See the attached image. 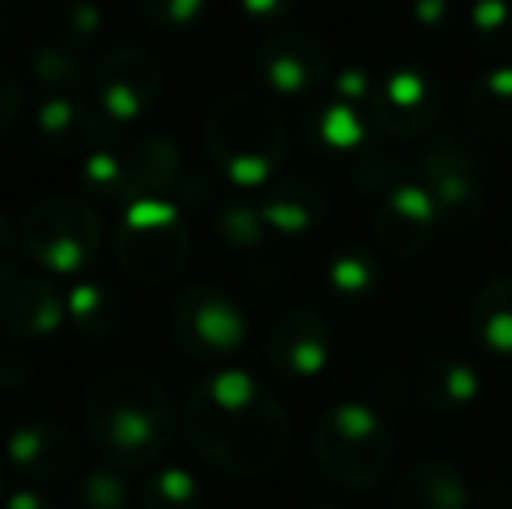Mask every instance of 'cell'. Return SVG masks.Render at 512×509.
Segmentation results:
<instances>
[{"instance_id":"cell-43","label":"cell","mask_w":512,"mask_h":509,"mask_svg":"<svg viewBox=\"0 0 512 509\" xmlns=\"http://www.w3.org/2000/svg\"><path fill=\"white\" fill-rule=\"evenodd\" d=\"M0 499H4V464H0Z\"/></svg>"},{"instance_id":"cell-8","label":"cell","mask_w":512,"mask_h":509,"mask_svg":"<svg viewBox=\"0 0 512 509\" xmlns=\"http://www.w3.org/2000/svg\"><path fill=\"white\" fill-rule=\"evenodd\" d=\"M418 175L432 196L439 224L467 231L485 213V192L478 178V157L457 140H429L418 150Z\"/></svg>"},{"instance_id":"cell-27","label":"cell","mask_w":512,"mask_h":509,"mask_svg":"<svg viewBox=\"0 0 512 509\" xmlns=\"http://www.w3.org/2000/svg\"><path fill=\"white\" fill-rule=\"evenodd\" d=\"M81 189L91 199H102V203H133V182H129L126 157H122V143H105V147L84 154L81 164Z\"/></svg>"},{"instance_id":"cell-31","label":"cell","mask_w":512,"mask_h":509,"mask_svg":"<svg viewBox=\"0 0 512 509\" xmlns=\"http://www.w3.org/2000/svg\"><path fill=\"white\" fill-rule=\"evenodd\" d=\"M136 496L129 489V482L122 478V471L108 468H88L77 478L74 489V509H133Z\"/></svg>"},{"instance_id":"cell-36","label":"cell","mask_w":512,"mask_h":509,"mask_svg":"<svg viewBox=\"0 0 512 509\" xmlns=\"http://www.w3.org/2000/svg\"><path fill=\"white\" fill-rule=\"evenodd\" d=\"M241 14L251 21V25H283L293 14V0H241Z\"/></svg>"},{"instance_id":"cell-2","label":"cell","mask_w":512,"mask_h":509,"mask_svg":"<svg viewBox=\"0 0 512 509\" xmlns=\"http://www.w3.org/2000/svg\"><path fill=\"white\" fill-rule=\"evenodd\" d=\"M84 433L115 471L150 468L175 440V408L154 377L112 370L84 394Z\"/></svg>"},{"instance_id":"cell-7","label":"cell","mask_w":512,"mask_h":509,"mask_svg":"<svg viewBox=\"0 0 512 509\" xmlns=\"http://www.w3.org/2000/svg\"><path fill=\"white\" fill-rule=\"evenodd\" d=\"M171 339L199 363L230 360L248 342V314L220 286H189L171 307Z\"/></svg>"},{"instance_id":"cell-34","label":"cell","mask_w":512,"mask_h":509,"mask_svg":"<svg viewBox=\"0 0 512 509\" xmlns=\"http://www.w3.org/2000/svg\"><path fill=\"white\" fill-rule=\"evenodd\" d=\"M352 178H356V185L363 192H391L398 182V168H394L391 157L377 154V150L366 147L363 157H359V164L352 168Z\"/></svg>"},{"instance_id":"cell-28","label":"cell","mask_w":512,"mask_h":509,"mask_svg":"<svg viewBox=\"0 0 512 509\" xmlns=\"http://www.w3.org/2000/svg\"><path fill=\"white\" fill-rule=\"evenodd\" d=\"M206 496L199 478L182 464H164L136 492V509H203Z\"/></svg>"},{"instance_id":"cell-20","label":"cell","mask_w":512,"mask_h":509,"mask_svg":"<svg viewBox=\"0 0 512 509\" xmlns=\"http://www.w3.org/2000/svg\"><path fill=\"white\" fill-rule=\"evenodd\" d=\"M471 489L450 461H418L394 489V509H467Z\"/></svg>"},{"instance_id":"cell-38","label":"cell","mask_w":512,"mask_h":509,"mask_svg":"<svg viewBox=\"0 0 512 509\" xmlns=\"http://www.w3.org/2000/svg\"><path fill=\"white\" fill-rule=\"evenodd\" d=\"M18 109H21V84H18V77H14L11 70L0 67V133L14 123Z\"/></svg>"},{"instance_id":"cell-9","label":"cell","mask_w":512,"mask_h":509,"mask_svg":"<svg viewBox=\"0 0 512 509\" xmlns=\"http://www.w3.org/2000/svg\"><path fill=\"white\" fill-rule=\"evenodd\" d=\"M439 112H443V81L415 63L377 77V88L366 105L373 129H380L384 136H398V140L429 133Z\"/></svg>"},{"instance_id":"cell-33","label":"cell","mask_w":512,"mask_h":509,"mask_svg":"<svg viewBox=\"0 0 512 509\" xmlns=\"http://www.w3.org/2000/svg\"><path fill=\"white\" fill-rule=\"evenodd\" d=\"M140 18L161 32H185L206 18L209 0H133Z\"/></svg>"},{"instance_id":"cell-10","label":"cell","mask_w":512,"mask_h":509,"mask_svg":"<svg viewBox=\"0 0 512 509\" xmlns=\"http://www.w3.org/2000/svg\"><path fill=\"white\" fill-rule=\"evenodd\" d=\"M91 91L108 123H136L161 102V63L140 46L108 49L91 74Z\"/></svg>"},{"instance_id":"cell-26","label":"cell","mask_w":512,"mask_h":509,"mask_svg":"<svg viewBox=\"0 0 512 509\" xmlns=\"http://www.w3.org/2000/svg\"><path fill=\"white\" fill-rule=\"evenodd\" d=\"M324 283L345 304H366L380 286V262L366 248L345 245L328 258Z\"/></svg>"},{"instance_id":"cell-23","label":"cell","mask_w":512,"mask_h":509,"mask_svg":"<svg viewBox=\"0 0 512 509\" xmlns=\"http://www.w3.org/2000/svg\"><path fill=\"white\" fill-rule=\"evenodd\" d=\"M370 116L366 109H356L349 102H321L307 109L304 133L310 147L328 150V154H352V150H366L370 140Z\"/></svg>"},{"instance_id":"cell-11","label":"cell","mask_w":512,"mask_h":509,"mask_svg":"<svg viewBox=\"0 0 512 509\" xmlns=\"http://www.w3.org/2000/svg\"><path fill=\"white\" fill-rule=\"evenodd\" d=\"M331 49L304 28H276L255 53V74L283 98H304L331 81Z\"/></svg>"},{"instance_id":"cell-19","label":"cell","mask_w":512,"mask_h":509,"mask_svg":"<svg viewBox=\"0 0 512 509\" xmlns=\"http://www.w3.org/2000/svg\"><path fill=\"white\" fill-rule=\"evenodd\" d=\"M122 157H126L129 182H133V203L136 199H168V192H175L182 182V154L161 133L126 140Z\"/></svg>"},{"instance_id":"cell-46","label":"cell","mask_w":512,"mask_h":509,"mask_svg":"<svg viewBox=\"0 0 512 509\" xmlns=\"http://www.w3.org/2000/svg\"><path fill=\"white\" fill-rule=\"evenodd\" d=\"M0 4H7V0H0Z\"/></svg>"},{"instance_id":"cell-3","label":"cell","mask_w":512,"mask_h":509,"mask_svg":"<svg viewBox=\"0 0 512 509\" xmlns=\"http://www.w3.org/2000/svg\"><path fill=\"white\" fill-rule=\"evenodd\" d=\"M286 123L258 95H230L206 119L209 164L237 189H265L286 161Z\"/></svg>"},{"instance_id":"cell-25","label":"cell","mask_w":512,"mask_h":509,"mask_svg":"<svg viewBox=\"0 0 512 509\" xmlns=\"http://www.w3.org/2000/svg\"><path fill=\"white\" fill-rule=\"evenodd\" d=\"M119 293L98 279H77L67 290V321L84 339H108L119 328Z\"/></svg>"},{"instance_id":"cell-32","label":"cell","mask_w":512,"mask_h":509,"mask_svg":"<svg viewBox=\"0 0 512 509\" xmlns=\"http://www.w3.org/2000/svg\"><path fill=\"white\" fill-rule=\"evenodd\" d=\"M471 35L488 53H512V0H474Z\"/></svg>"},{"instance_id":"cell-5","label":"cell","mask_w":512,"mask_h":509,"mask_svg":"<svg viewBox=\"0 0 512 509\" xmlns=\"http://www.w3.org/2000/svg\"><path fill=\"white\" fill-rule=\"evenodd\" d=\"M115 262L136 283L161 286L185 272L192 258V231L171 199H136L122 206L112 238Z\"/></svg>"},{"instance_id":"cell-4","label":"cell","mask_w":512,"mask_h":509,"mask_svg":"<svg viewBox=\"0 0 512 509\" xmlns=\"http://www.w3.org/2000/svg\"><path fill=\"white\" fill-rule=\"evenodd\" d=\"M321 475L338 489H370L391 471L394 436L387 422L363 401H338L324 408L310 436Z\"/></svg>"},{"instance_id":"cell-39","label":"cell","mask_w":512,"mask_h":509,"mask_svg":"<svg viewBox=\"0 0 512 509\" xmlns=\"http://www.w3.org/2000/svg\"><path fill=\"white\" fill-rule=\"evenodd\" d=\"M453 18V0H415V21L429 32L443 28Z\"/></svg>"},{"instance_id":"cell-22","label":"cell","mask_w":512,"mask_h":509,"mask_svg":"<svg viewBox=\"0 0 512 509\" xmlns=\"http://www.w3.org/2000/svg\"><path fill=\"white\" fill-rule=\"evenodd\" d=\"M28 81L42 98L56 95H81L84 88H91V63L84 53L63 46V42H39L28 53Z\"/></svg>"},{"instance_id":"cell-35","label":"cell","mask_w":512,"mask_h":509,"mask_svg":"<svg viewBox=\"0 0 512 509\" xmlns=\"http://www.w3.org/2000/svg\"><path fill=\"white\" fill-rule=\"evenodd\" d=\"M373 88H377V81H373L370 74H363V70H342V74L335 77V98L338 102L356 105V109L370 105Z\"/></svg>"},{"instance_id":"cell-42","label":"cell","mask_w":512,"mask_h":509,"mask_svg":"<svg viewBox=\"0 0 512 509\" xmlns=\"http://www.w3.org/2000/svg\"><path fill=\"white\" fill-rule=\"evenodd\" d=\"M4 509H60V506H56L53 496H46L42 489L28 485V489L11 492V496L4 499Z\"/></svg>"},{"instance_id":"cell-29","label":"cell","mask_w":512,"mask_h":509,"mask_svg":"<svg viewBox=\"0 0 512 509\" xmlns=\"http://www.w3.org/2000/svg\"><path fill=\"white\" fill-rule=\"evenodd\" d=\"M56 42L88 53L105 32V7L98 0H60L53 11Z\"/></svg>"},{"instance_id":"cell-1","label":"cell","mask_w":512,"mask_h":509,"mask_svg":"<svg viewBox=\"0 0 512 509\" xmlns=\"http://www.w3.org/2000/svg\"><path fill=\"white\" fill-rule=\"evenodd\" d=\"M189 447L230 475H265L290 450V419L279 398L248 370H216L185 398Z\"/></svg>"},{"instance_id":"cell-37","label":"cell","mask_w":512,"mask_h":509,"mask_svg":"<svg viewBox=\"0 0 512 509\" xmlns=\"http://www.w3.org/2000/svg\"><path fill=\"white\" fill-rule=\"evenodd\" d=\"M18 258H21V234L14 231L11 220L0 213V290L14 279Z\"/></svg>"},{"instance_id":"cell-44","label":"cell","mask_w":512,"mask_h":509,"mask_svg":"<svg viewBox=\"0 0 512 509\" xmlns=\"http://www.w3.org/2000/svg\"><path fill=\"white\" fill-rule=\"evenodd\" d=\"M0 28H4V14H0Z\"/></svg>"},{"instance_id":"cell-14","label":"cell","mask_w":512,"mask_h":509,"mask_svg":"<svg viewBox=\"0 0 512 509\" xmlns=\"http://www.w3.org/2000/svg\"><path fill=\"white\" fill-rule=\"evenodd\" d=\"M439 227V213L425 185L401 182L384 192L373 213V238L391 255L415 258L432 245Z\"/></svg>"},{"instance_id":"cell-6","label":"cell","mask_w":512,"mask_h":509,"mask_svg":"<svg viewBox=\"0 0 512 509\" xmlns=\"http://www.w3.org/2000/svg\"><path fill=\"white\" fill-rule=\"evenodd\" d=\"M21 252L49 276H81L102 248L98 210L81 196H46L21 220Z\"/></svg>"},{"instance_id":"cell-30","label":"cell","mask_w":512,"mask_h":509,"mask_svg":"<svg viewBox=\"0 0 512 509\" xmlns=\"http://www.w3.org/2000/svg\"><path fill=\"white\" fill-rule=\"evenodd\" d=\"M213 231H216V238L227 248H234V252H255L272 234L262 210L251 203H241V199L220 206V213H216V220H213Z\"/></svg>"},{"instance_id":"cell-12","label":"cell","mask_w":512,"mask_h":509,"mask_svg":"<svg viewBox=\"0 0 512 509\" xmlns=\"http://www.w3.org/2000/svg\"><path fill=\"white\" fill-rule=\"evenodd\" d=\"M4 461L28 482H60L81 468V443L63 422L28 419L7 433Z\"/></svg>"},{"instance_id":"cell-41","label":"cell","mask_w":512,"mask_h":509,"mask_svg":"<svg viewBox=\"0 0 512 509\" xmlns=\"http://www.w3.org/2000/svg\"><path fill=\"white\" fill-rule=\"evenodd\" d=\"M28 381V363L21 353H0V391H14Z\"/></svg>"},{"instance_id":"cell-21","label":"cell","mask_w":512,"mask_h":509,"mask_svg":"<svg viewBox=\"0 0 512 509\" xmlns=\"http://www.w3.org/2000/svg\"><path fill=\"white\" fill-rule=\"evenodd\" d=\"M467 332L481 353L512 360V276H495L467 307Z\"/></svg>"},{"instance_id":"cell-13","label":"cell","mask_w":512,"mask_h":509,"mask_svg":"<svg viewBox=\"0 0 512 509\" xmlns=\"http://www.w3.org/2000/svg\"><path fill=\"white\" fill-rule=\"evenodd\" d=\"M269 367L286 381H310L331 360V325L317 307H293L265 339Z\"/></svg>"},{"instance_id":"cell-16","label":"cell","mask_w":512,"mask_h":509,"mask_svg":"<svg viewBox=\"0 0 512 509\" xmlns=\"http://www.w3.org/2000/svg\"><path fill=\"white\" fill-rule=\"evenodd\" d=\"M67 321V297L46 276H18L0 290V325L21 342L56 335Z\"/></svg>"},{"instance_id":"cell-24","label":"cell","mask_w":512,"mask_h":509,"mask_svg":"<svg viewBox=\"0 0 512 509\" xmlns=\"http://www.w3.org/2000/svg\"><path fill=\"white\" fill-rule=\"evenodd\" d=\"M464 112L474 133L492 140L512 136V67H495L474 77L464 95Z\"/></svg>"},{"instance_id":"cell-18","label":"cell","mask_w":512,"mask_h":509,"mask_svg":"<svg viewBox=\"0 0 512 509\" xmlns=\"http://www.w3.org/2000/svg\"><path fill=\"white\" fill-rule=\"evenodd\" d=\"M415 391L422 405L436 415H457L471 408L481 394V377L474 363H467L457 353H432L418 367Z\"/></svg>"},{"instance_id":"cell-45","label":"cell","mask_w":512,"mask_h":509,"mask_svg":"<svg viewBox=\"0 0 512 509\" xmlns=\"http://www.w3.org/2000/svg\"><path fill=\"white\" fill-rule=\"evenodd\" d=\"M321 509H338V506H321Z\"/></svg>"},{"instance_id":"cell-15","label":"cell","mask_w":512,"mask_h":509,"mask_svg":"<svg viewBox=\"0 0 512 509\" xmlns=\"http://www.w3.org/2000/svg\"><path fill=\"white\" fill-rule=\"evenodd\" d=\"M35 136H39L42 147L60 157L91 154L105 143H115L108 119L91 109L81 95L42 98L39 109H35Z\"/></svg>"},{"instance_id":"cell-40","label":"cell","mask_w":512,"mask_h":509,"mask_svg":"<svg viewBox=\"0 0 512 509\" xmlns=\"http://www.w3.org/2000/svg\"><path fill=\"white\" fill-rule=\"evenodd\" d=\"M209 192H213V185H209V178L203 171H189V175H182V182H178V199H182L189 210L209 203Z\"/></svg>"},{"instance_id":"cell-17","label":"cell","mask_w":512,"mask_h":509,"mask_svg":"<svg viewBox=\"0 0 512 509\" xmlns=\"http://www.w3.org/2000/svg\"><path fill=\"white\" fill-rule=\"evenodd\" d=\"M258 210H262L272 234L300 238V234L317 231L328 220V192L307 175H286L279 182L265 185Z\"/></svg>"}]
</instances>
